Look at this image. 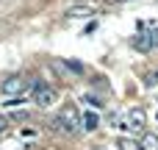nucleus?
Returning <instances> with one entry per match:
<instances>
[{"label":"nucleus","instance_id":"nucleus-1","mask_svg":"<svg viewBox=\"0 0 158 150\" xmlns=\"http://www.w3.org/2000/svg\"><path fill=\"white\" fill-rule=\"evenodd\" d=\"M81 114H78V109L75 106H64L61 111H58V117L50 122V128L53 131H61V134H78L81 131Z\"/></svg>","mask_w":158,"mask_h":150},{"label":"nucleus","instance_id":"nucleus-2","mask_svg":"<svg viewBox=\"0 0 158 150\" xmlns=\"http://www.w3.org/2000/svg\"><path fill=\"white\" fill-rule=\"evenodd\" d=\"M56 100H58L56 89H50L44 81H33V103H36L39 109H50Z\"/></svg>","mask_w":158,"mask_h":150},{"label":"nucleus","instance_id":"nucleus-3","mask_svg":"<svg viewBox=\"0 0 158 150\" xmlns=\"http://www.w3.org/2000/svg\"><path fill=\"white\" fill-rule=\"evenodd\" d=\"M25 89H28V78H22V75H8L0 84V92L6 97H19V95H25Z\"/></svg>","mask_w":158,"mask_h":150},{"label":"nucleus","instance_id":"nucleus-4","mask_svg":"<svg viewBox=\"0 0 158 150\" xmlns=\"http://www.w3.org/2000/svg\"><path fill=\"white\" fill-rule=\"evenodd\" d=\"M147 122V114H144V109H131L128 111V128H136V131H142V125Z\"/></svg>","mask_w":158,"mask_h":150},{"label":"nucleus","instance_id":"nucleus-5","mask_svg":"<svg viewBox=\"0 0 158 150\" xmlns=\"http://www.w3.org/2000/svg\"><path fill=\"white\" fill-rule=\"evenodd\" d=\"M131 45H133V50H142V53H147V50H153V39H150V33H139V36H133L131 39Z\"/></svg>","mask_w":158,"mask_h":150},{"label":"nucleus","instance_id":"nucleus-6","mask_svg":"<svg viewBox=\"0 0 158 150\" xmlns=\"http://www.w3.org/2000/svg\"><path fill=\"white\" fill-rule=\"evenodd\" d=\"M92 14H94L92 6H72V8H67V17H72V19H86Z\"/></svg>","mask_w":158,"mask_h":150},{"label":"nucleus","instance_id":"nucleus-7","mask_svg":"<svg viewBox=\"0 0 158 150\" xmlns=\"http://www.w3.org/2000/svg\"><path fill=\"white\" fill-rule=\"evenodd\" d=\"M139 150H158V136L156 134H144L142 142H139Z\"/></svg>","mask_w":158,"mask_h":150},{"label":"nucleus","instance_id":"nucleus-8","mask_svg":"<svg viewBox=\"0 0 158 150\" xmlns=\"http://www.w3.org/2000/svg\"><path fill=\"white\" fill-rule=\"evenodd\" d=\"M53 70H56L58 75H64V78H69V75H72V70H69V64H67L64 58H53Z\"/></svg>","mask_w":158,"mask_h":150},{"label":"nucleus","instance_id":"nucleus-9","mask_svg":"<svg viewBox=\"0 0 158 150\" xmlns=\"http://www.w3.org/2000/svg\"><path fill=\"white\" fill-rule=\"evenodd\" d=\"M81 120H83V128H86V131H94V128L100 125V117H97L94 111H89V114H83Z\"/></svg>","mask_w":158,"mask_h":150},{"label":"nucleus","instance_id":"nucleus-10","mask_svg":"<svg viewBox=\"0 0 158 150\" xmlns=\"http://www.w3.org/2000/svg\"><path fill=\"white\" fill-rule=\"evenodd\" d=\"M114 148L117 150H139V142H133V139H119Z\"/></svg>","mask_w":158,"mask_h":150},{"label":"nucleus","instance_id":"nucleus-11","mask_svg":"<svg viewBox=\"0 0 158 150\" xmlns=\"http://www.w3.org/2000/svg\"><path fill=\"white\" fill-rule=\"evenodd\" d=\"M64 61L69 64V70H72V75H75V72H83V64H81V61H75V58H64Z\"/></svg>","mask_w":158,"mask_h":150},{"label":"nucleus","instance_id":"nucleus-12","mask_svg":"<svg viewBox=\"0 0 158 150\" xmlns=\"http://www.w3.org/2000/svg\"><path fill=\"white\" fill-rule=\"evenodd\" d=\"M8 125H11V117H3V114H0V134L8 131Z\"/></svg>","mask_w":158,"mask_h":150},{"label":"nucleus","instance_id":"nucleus-13","mask_svg":"<svg viewBox=\"0 0 158 150\" xmlns=\"http://www.w3.org/2000/svg\"><path fill=\"white\" fill-rule=\"evenodd\" d=\"M83 100H86V103H89V106H94V109H100V106H103V103H100V100H94V97H92V95H86V97H83Z\"/></svg>","mask_w":158,"mask_h":150},{"label":"nucleus","instance_id":"nucleus-14","mask_svg":"<svg viewBox=\"0 0 158 150\" xmlns=\"http://www.w3.org/2000/svg\"><path fill=\"white\" fill-rule=\"evenodd\" d=\"M150 39H153V47H158V28H153V33H150Z\"/></svg>","mask_w":158,"mask_h":150},{"label":"nucleus","instance_id":"nucleus-15","mask_svg":"<svg viewBox=\"0 0 158 150\" xmlns=\"http://www.w3.org/2000/svg\"><path fill=\"white\" fill-rule=\"evenodd\" d=\"M147 84H158V72H156V75H150V81H147Z\"/></svg>","mask_w":158,"mask_h":150}]
</instances>
